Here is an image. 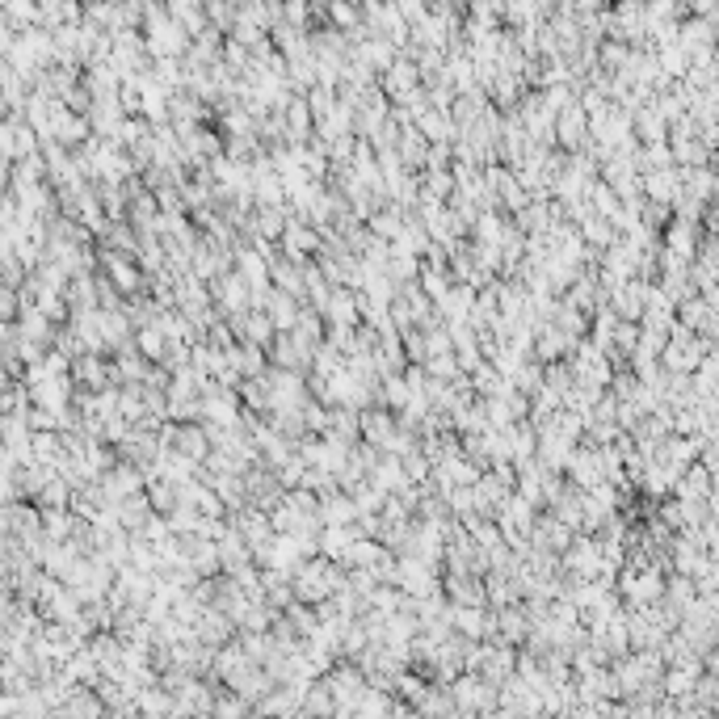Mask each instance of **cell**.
I'll use <instances>...</instances> for the list:
<instances>
[{
	"instance_id": "cell-2",
	"label": "cell",
	"mask_w": 719,
	"mask_h": 719,
	"mask_svg": "<svg viewBox=\"0 0 719 719\" xmlns=\"http://www.w3.org/2000/svg\"><path fill=\"white\" fill-rule=\"evenodd\" d=\"M261 307H265V316H270V324H274V333H286V328L295 324V316H299V307H303V299H295V295H286V291H278V286H270L265 291V299H261Z\"/></svg>"
},
{
	"instance_id": "cell-1",
	"label": "cell",
	"mask_w": 719,
	"mask_h": 719,
	"mask_svg": "<svg viewBox=\"0 0 719 719\" xmlns=\"http://www.w3.org/2000/svg\"><path fill=\"white\" fill-rule=\"evenodd\" d=\"M392 434H396V417H392V408H358V438H362L366 446L383 450Z\"/></svg>"
}]
</instances>
